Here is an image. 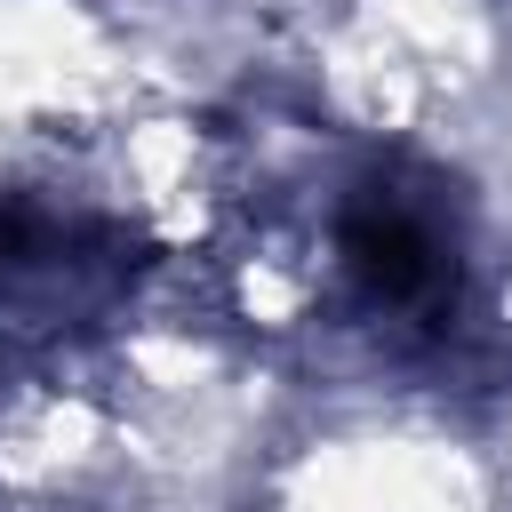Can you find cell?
I'll use <instances>...</instances> for the list:
<instances>
[{
	"label": "cell",
	"instance_id": "cell-1",
	"mask_svg": "<svg viewBox=\"0 0 512 512\" xmlns=\"http://www.w3.org/2000/svg\"><path fill=\"white\" fill-rule=\"evenodd\" d=\"M344 256L352 272L384 296V304H416L440 288V240L424 216H408L400 200H368L352 224H344Z\"/></svg>",
	"mask_w": 512,
	"mask_h": 512
}]
</instances>
